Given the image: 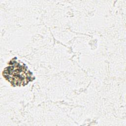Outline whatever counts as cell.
Segmentation results:
<instances>
[{
    "mask_svg": "<svg viewBox=\"0 0 126 126\" xmlns=\"http://www.w3.org/2000/svg\"><path fill=\"white\" fill-rule=\"evenodd\" d=\"M2 76L13 87L25 86L34 80L35 77L24 63L14 58L2 71Z\"/></svg>",
    "mask_w": 126,
    "mask_h": 126,
    "instance_id": "cell-1",
    "label": "cell"
}]
</instances>
